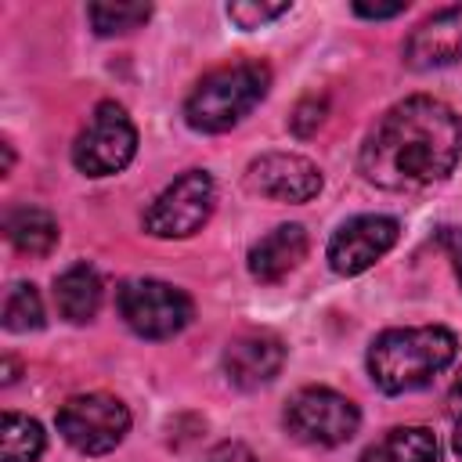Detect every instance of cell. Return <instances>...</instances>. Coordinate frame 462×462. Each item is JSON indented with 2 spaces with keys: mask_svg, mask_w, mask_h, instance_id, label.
I'll list each match as a JSON object with an SVG mask.
<instances>
[{
  "mask_svg": "<svg viewBox=\"0 0 462 462\" xmlns=\"http://www.w3.org/2000/svg\"><path fill=\"white\" fill-rule=\"evenodd\" d=\"M462 155V119L451 105L415 94L393 105L365 137L357 166L386 191H419L444 180Z\"/></svg>",
  "mask_w": 462,
  "mask_h": 462,
  "instance_id": "cell-1",
  "label": "cell"
},
{
  "mask_svg": "<svg viewBox=\"0 0 462 462\" xmlns=\"http://www.w3.org/2000/svg\"><path fill=\"white\" fill-rule=\"evenodd\" d=\"M455 354L458 339L440 325L386 328L368 346V375L383 393H408L444 372Z\"/></svg>",
  "mask_w": 462,
  "mask_h": 462,
  "instance_id": "cell-2",
  "label": "cell"
},
{
  "mask_svg": "<svg viewBox=\"0 0 462 462\" xmlns=\"http://www.w3.org/2000/svg\"><path fill=\"white\" fill-rule=\"evenodd\" d=\"M267 87H271V72L260 61H235V65L213 69L188 94L184 119L191 130L224 134L235 123H242L263 101Z\"/></svg>",
  "mask_w": 462,
  "mask_h": 462,
  "instance_id": "cell-3",
  "label": "cell"
},
{
  "mask_svg": "<svg viewBox=\"0 0 462 462\" xmlns=\"http://www.w3.org/2000/svg\"><path fill=\"white\" fill-rule=\"evenodd\" d=\"M285 426L303 444L336 448L357 433L361 411L350 397H343L328 386H303L285 404Z\"/></svg>",
  "mask_w": 462,
  "mask_h": 462,
  "instance_id": "cell-4",
  "label": "cell"
},
{
  "mask_svg": "<svg viewBox=\"0 0 462 462\" xmlns=\"http://www.w3.org/2000/svg\"><path fill=\"white\" fill-rule=\"evenodd\" d=\"M137 152V130L123 105L101 101L72 144V162L87 177H108L130 166Z\"/></svg>",
  "mask_w": 462,
  "mask_h": 462,
  "instance_id": "cell-5",
  "label": "cell"
},
{
  "mask_svg": "<svg viewBox=\"0 0 462 462\" xmlns=\"http://www.w3.org/2000/svg\"><path fill=\"white\" fill-rule=\"evenodd\" d=\"M119 314L144 339H170L191 321V300L170 282L159 278H130L119 285Z\"/></svg>",
  "mask_w": 462,
  "mask_h": 462,
  "instance_id": "cell-6",
  "label": "cell"
},
{
  "mask_svg": "<svg viewBox=\"0 0 462 462\" xmlns=\"http://www.w3.org/2000/svg\"><path fill=\"white\" fill-rule=\"evenodd\" d=\"M130 430V408L112 393H76L58 408V433L79 455L112 451Z\"/></svg>",
  "mask_w": 462,
  "mask_h": 462,
  "instance_id": "cell-7",
  "label": "cell"
},
{
  "mask_svg": "<svg viewBox=\"0 0 462 462\" xmlns=\"http://www.w3.org/2000/svg\"><path fill=\"white\" fill-rule=\"evenodd\" d=\"M213 202H217L213 177L202 170H188L173 184H166L155 195V202L144 209V231L155 238H188L209 220Z\"/></svg>",
  "mask_w": 462,
  "mask_h": 462,
  "instance_id": "cell-8",
  "label": "cell"
},
{
  "mask_svg": "<svg viewBox=\"0 0 462 462\" xmlns=\"http://www.w3.org/2000/svg\"><path fill=\"white\" fill-rule=\"evenodd\" d=\"M397 235H401V224L393 217H383V213L350 217L328 238V263L336 274H361L397 245Z\"/></svg>",
  "mask_w": 462,
  "mask_h": 462,
  "instance_id": "cell-9",
  "label": "cell"
},
{
  "mask_svg": "<svg viewBox=\"0 0 462 462\" xmlns=\"http://www.w3.org/2000/svg\"><path fill=\"white\" fill-rule=\"evenodd\" d=\"M245 184L274 202H310L321 191V170L303 155L267 152L249 162Z\"/></svg>",
  "mask_w": 462,
  "mask_h": 462,
  "instance_id": "cell-10",
  "label": "cell"
},
{
  "mask_svg": "<svg viewBox=\"0 0 462 462\" xmlns=\"http://www.w3.org/2000/svg\"><path fill=\"white\" fill-rule=\"evenodd\" d=\"M285 365V346L278 336L267 332H249L227 343L224 350V375L238 390H256L267 386Z\"/></svg>",
  "mask_w": 462,
  "mask_h": 462,
  "instance_id": "cell-11",
  "label": "cell"
},
{
  "mask_svg": "<svg viewBox=\"0 0 462 462\" xmlns=\"http://www.w3.org/2000/svg\"><path fill=\"white\" fill-rule=\"evenodd\" d=\"M462 58V4L430 14L404 40V65L411 69H440Z\"/></svg>",
  "mask_w": 462,
  "mask_h": 462,
  "instance_id": "cell-12",
  "label": "cell"
},
{
  "mask_svg": "<svg viewBox=\"0 0 462 462\" xmlns=\"http://www.w3.org/2000/svg\"><path fill=\"white\" fill-rule=\"evenodd\" d=\"M307 231L303 224H278L274 231H267L253 249H249V274L260 285H274L282 282L289 271L300 267V260L307 256Z\"/></svg>",
  "mask_w": 462,
  "mask_h": 462,
  "instance_id": "cell-13",
  "label": "cell"
},
{
  "mask_svg": "<svg viewBox=\"0 0 462 462\" xmlns=\"http://www.w3.org/2000/svg\"><path fill=\"white\" fill-rule=\"evenodd\" d=\"M54 303H58V314L72 325H87L97 307H101V278L94 267L87 263H76L69 271L58 274L54 282Z\"/></svg>",
  "mask_w": 462,
  "mask_h": 462,
  "instance_id": "cell-14",
  "label": "cell"
},
{
  "mask_svg": "<svg viewBox=\"0 0 462 462\" xmlns=\"http://www.w3.org/2000/svg\"><path fill=\"white\" fill-rule=\"evenodd\" d=\"M361 462H440V444L426 426H393L365 448Z\"/></svg>",
  "mask_w": 462,
  "mask_h": 462,
  "instance_id": "cell-15",
  "label": "cell"
},
{
  "mask_svg": "<svg viewBox=\"0 0 462 462\" xmlns=\"http://www.w3.org/2000/svg\"><path fill=\"white\" fill-rule=\"evenodd\" d=\"M4 231L25 256H47L58 245V220L40 206H11L4 213Z\"/></svg>",
  "mask_w": 462,
  "mask_h": 462,
  "instance_id": "cell-16",
  "label": "cell"
},
{
  "mask_svg": "<svg viewBox=\"0 0 462 462\" xmlns=\"http://www.w3.org/2000/svg\"><path fill=\"white\" fill-rule=\"evenodd\" d=\"M43 455V430L29 415L4 411L0 419V462H36Z\"/></svg>",
  "mask_w": 462,
  "mask_h": 462,
  "instance_id": "cell-17",
  "label": "cell"
},
{
  "mask_svg": "<svg viewBox=\"0 0 462 462\" xmlns=\"http://www.w3.org/2000/svg\"><path fill=\"white\" fill-rule=\"evenodd\" d=\"M87 18L97 36H119V32L144 25L152 18V7L148 4H90Z\"/></svg>",
  "mask_w": 462,
  "mask_h": 462,
  "instance_id": "cell-18",
  "label": "cell"
},
{
  "mask_svg": "<svg viewBox=\"0 0 462 462\" xmlns=\"http://www.w3.org/2000/svg\"><path fill=\"white\" fill-rule=\"evenodd\" d=\"M43 325V303H40V292L36 285H11L7 289V300H4V328L7 332H32Z\"/></svg>",
  "mask_w": 462,
  "mask_h": 462,
  "instance_id": "cell-19",
  "label": "cell"
},
{
  "mask_svg": "<svg viewBox=\"0 0 462 462\" xmlns=\"http://www.w3.org/2000/svg\"><path fill=\"white\" fill-rule=\"evenodd\" d=\"M285 11H289V0H282V4H249V0L227 4V18H231L238 29H260V25L274 22V18H282Z\"/></svg>",
  "mask_w": 462,
  "mask_h": 462,
  "instance_id": "cell-20",
  "label": "cell"
},
{
  "mask_svg": "<svg viewBox=\"0 0 462 462\" xmlns=\"http://www.w3.org/2000/svg\"><path fill=\"white\" fill-rule=\"evenodd\" d=\"M321 119H325V101L307 97V101H300V105H296V112L289 116V126H292V134L310 137V134L321 126Z\"/></svg>",
  "mask_w": 462,
  "mask_h": 462,
  "instance_id": "cell-21",
  "label": "cell"
},
{
  "mask_svg": "<svg viewBox=\"0 0 462 462\" xmlns=\"http://www.w3.org/2000/svg\"><path fill=\"white\" fill-rule=\"evenodd\" d=\"M202 462H256V455H253L242 440H224V444L209 448Z\"/></svg>",
  "mask_w": 462,
  "mask_h": 462,
  "instance_id": "cell-22",
  "label": "cell"
},
{
  "mask_svg": "<svg viewBox=\"0 0 462 462\" xmlns=\"http://www.w3.org/2000/svg\"><path fill=\"white\" fill-rule=\"evenodd\" d=\"M440 245L448 249V256H451V267H455V274H458V285H462V231H458V227H444V235H440Z\"/></svg>",
  "mask_w": 462,
  "mask_h": 462,
  "instance_id": "cell-23",
  "label": "cell"
},
{
  "mask_svg": "<svg viewBox=\"0 0 462 462\" xmlns=\"http://www.w3.org/2000/svg\"><path fill=\"white\" fill-rule=\"evenodd\" d=\"M404 7L408 4H354V14H361V18H397V14H404Z\"/></svg>",
  "mask_w": 462,
  "mask_h": 462,
  "instance_id": "cell-24",
  "label": "cell"
},
{
  "mask_svg": "<svg viewBox=\"0 0 462 462\" xmlns=\"http://www.w3.org/2000/svg\"><path fill=\"white\" fill-rule=\"evenodd\" d=\"M448 411L462 419V372H458V379H455V386H451V393H448Z\"/></svg>",
  "mask_w": 462,
  "mask_h": 462,
  "instance_id": "cell-25",
  "label": "cell"
},
{
  "mask_svg": "<svg viewBox=\"0 0 462 462\" xmlns=\"http://www.w3.org/2000/svg\"><path fill=\"white\" fill-rule=\"evenodd\" d=\"M455 451L462 455V419H458V426H455Z\"/></svg>",
  "mask_w": 462,
  "mask_h": 462,
  "instance_id": "cell-26",
  "label": "cell"
}]
</instances>
